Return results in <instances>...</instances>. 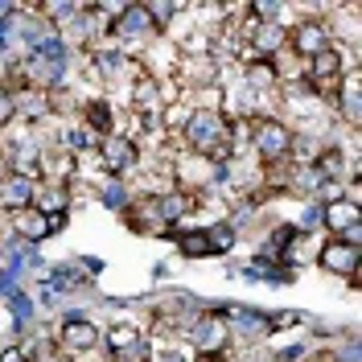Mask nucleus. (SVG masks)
<instances>
[{
    "mask_svg": "<svg viewBox=\"0 0 362 362\" xmlns=\"http://www.w3.org/2000/svg\"><path fill=\"white\" fill-rule=\"evenodd\" d=\"M66 189L62 185H37V194H33V206L42 210V214H66Z\"/></svg>",
    "mask_w": 362,
    "mask_h": 362,
    "instance_id": "nucleus-19",
    "label": "nucleus"
},
{
    "mask_svg": "<svg viewBox=\"0 0 362 362\" xmlns=\"http://www.w3.org/2000/svg\"><path fill=\"white\" fill-rule=\"evenodd\" d=\"M334 107L346 115V124H350V128H358V119H362V74H358V66L346 70V78H341V87H338V99H334Z\"/></svg>",
    "mask_w": 362,
    "mask_h": 362,
    "instance_id": "nucleus-14",
    "label": "nucleus"
},
{
    "mask_svg": "<svg viewBox=\"0 0 362 362\" xmlns=\"http://www.w3.org/2000/svg\"><path fill=\"white\" fill-rule=\"evenodd\" d=\"M181 136H185L194 157L223 160L226 148H230V119L218 107H194L185 115V124H181Z\"/></svg>",
    "mask_w": 362,
    "mask_h": 362,
    "instance_id": "nucleus-1",
    "label": "nucleus"
},
{
    "mask_svg": "<svg viewBox=\"0 0 362 362\" xmlns=\"http://www.w3.org/2000/svg\"><path fill=\"white\" fill-rule=\"evenodd\" d=\"M325 226L334 230V239H350V243H358V226H362L358 202H350V198L329 202L325 206Z\"/></svg>",
    "mask_w": 362,
    "mask_h": 362,
    "instance_id": "nucleus-13",
    "label": "nucleus"
},
{
    "mask_svg": "<svg viewBox=\"0 0 362 362\" xmlns=\"http://www.w3.org/2000/svg\"><path fill=\"white\" fill-rule=\"evenodd\" d=\"M58 354H90L99 346V325H90L87 317H66L58 325Z\"/></svg>",
    "mask_w": 362,
    "mask_h": 362,
    "instance_id": "nucleus-10",
    "label": "nucleus"
},
{
    "mask_svg": "<svg viewBox=\"0 0 362 362\" xmlns=\"http://www.w3.org/2000/svg\"><path fill=\"white\" fill-rule=\"evenodd\" d=\"M350 66H354V62H350V58H346V49L334 42L329 49H325V54L309 58V66H305V78H309V87H313L317 99L334 103V99H338L341 78H346V70H350Z\"/></svg>",
    "mask_w": 362,
    "mask_h": 362,
    "instance_id": "nucleus-2",
    "label": "nucleus"
},
{
    "mask_svg": "<svg viewBox=\"0 0 362 362\" xmlns=\"http://www.w3.org/2000/svg\"><path fill=\"white\" fill-rule=\"evenodd\" d=\"M317 264L329 272V276H346V280H354V284H358L362 251H358V243H350V239H329L325 247L317 251Z\"/></svg>",
    "mask_w": 362,
    "mask_h": 362,
    "instance_id": "nucleus-9",
    "label": "nucleus"
},
{
    "mask_svg": "<svg viewBox=\"0 0 362 362\" xmlns=\"http://www.w3.org/2000/svg\"><path fill=\"white\" fill-rule=\"evenodd\" d=\"M66 223V214H42L37 206H25L13 214V226H17V235L29 239V243H37V239H49L58 226Z\"/></svg>",
    "mask_w": 362,
    "mask_h": 362,
    "instance_id": "nucleus-12",
    "label": "nucleus"
},
{
    "mask_svg": "<svg viewBox=\"0 0 362 362\" xmlns=\"http://www.w3.org/2000/svg\"><path fill=\"white\" fill-rule=\"evenodd\" d=\"M83 128H90L99 140H103V136H112L115 132L112 107H107L103 99H87V103H83Z\"/></svg>",
    "mask_w": 362,
    "mask_h": 362,
    "instance_id": "nucleus-16",
    "label": "nucleus"
},
{
    "mask_svg": "<svg viewBox=\"0 0 362 362\" xmlns=\"http://www.w3.org/2000/svg\"><path fill=\"white\" fill-rule=\"evenodd\" d=\"M177 247H181L185 259H206V255H214V251H210V239H206V226L177 230Z\"/></svg>",
    "mask_w": 362,
    "mask_h": 362,
    "instance_id": "nucleus-17",
    "label": "nucleus"
},
{
    "mask_svg": "<svg viewBox=\"0 0 362 362\" xmlns=\"http://www.w3.org/2000/svg\"><path fill=\"white\" fill-rule=\"evenodd\" d=\"M247 83H251V90H272V87H276V70H272L268 58L247 66Z\"/></svg>",
    "mask_w": 362,
    "mask_h": 362,
    "instance_id": "nucleus-20",
    "label": "nucleus"
},
{
    "mask_svg": "<svg viewBox=\"0 0 362 362\" xmlns=\"http://www.w3.org/2000/svg\"><path fill=\"white\" fill-rule=\"evenodd\" d=\"M124 218H128V226L132 230H140V235H165L169 230V210H165V202H160V194H140L128 210H124Z\"/></svg>",
    "mask_w": 362,
    "mask_h": 362,
    "instance_id": "nucleus-6",
    "label": "nucleus"
},
{
    "mask_svg": "<svg viewBox=\"0 0 362 362\" xmlns=\"http://www.w3.org/2000/svg\"><path fill=\"white\" fill-rule=\"evenodd\" d=\"M13 115H17V95H13L8 87H0V128H4Z\"/></svg>",
    "mask_w": 362,
    "mask_h": 362,
    "instance_id": "nucleus-23",
    "label": "nucleus"
},
{
    "mask_svg": "<svg viewBox=\"0 0 362 362\" xmlns=\"http://www.w3.org/2000/svg\"><path fill=\"white\" fill-rule=\"evenodd\" d=\"M230 338H235V325H230L226 313H202V317H194V325H189V341H194V350L206 362L223 358L230 350Z\"/></svg>",
    "mask_w": 362,
    "mask_h": 362,
    "instance_id": "nucleus-3",
    "label": "nucleus"
},
{
    "mask_svg": "<svg viewBox=\"0 0 362 362\" xmlns=\"http://www.w3.org/2000/svg\"><path fill=\"white\" fill-rule=\"evenodd\" d=\"M33 194H37V181L8 169V165H0V210L17 214L25 206H33Z\"/></svg>",
    "mask_w": 362,
    "mask_h": 362,
    "instance_id": "nucleus-11",
    "label": "nucleus"
},
{
    "mask_svg": "<svg viewBox=\"0 0 362 362\" xmlns=\"http://www.w3.org/2000/svg\"><path fill=\"white\" fill-rule=\"evenodd\" d=\"M251 148L259 153L264 165H284V160L293 157V148H296L293 128H288V124H280V119L259 115V119L251 124Z\"/></svg>",
    "mask_w": 362,
    "mask_h": 362,
    "instance_id": "nucleus-4",
    "label": "nucleus"
},
{
    "mask_svg": "<svg viewBox=\"0 0 362 362\" xmlns=\"http://www.w3.org/2000/svg\"><path fill=\"white\" fill-rule=\"evenodd\" d=\"M206 239H210V251L218 255V251H226L230 243H235V226H230V223H214V226H206Z\"/></svg>",
    "mask_w": 362,
    "mask_h": 362,
    "instance_id": "nucleus-21",
    "label": "nucleus"
},
{
    "mask_svg": "<svg viewBox=\"0 0 362 362\" xmlns=\"http://www.w3.org/2000/svg\"><path fill=\"white\" fill-rule=\"evenodd\" d=\"M288 54H296V58H317V54H325L329 45H334V29L321 21H296L293 29H288Z\"/></svg>",
    "mask_w": 362,
    "mask_h": 362,
    "instance_id": "nucleus-8",
    "label": "nucleus"
},
{
    "mask_svg": "<svg viewBox=\"0 0 362 362\" xmlns=\"http://www.w3.org/2000/svg\"><path fill=\"white\" fill-rule=\"evenodd\" d=\"M0 362H29V358H25L21 350H4V354H0Z\"/></svg>",
    "mask_w": 362,
    "mask_h": 362,
    "instance_id": "nucleus-24",
    "label": "nucleus"
},
{
    "mask_svg": "<svg viewBox=\"0 0 362 362\" xmlns=\"http://www.w3.org/2000/svg\"><path fill=\"white\" fill-rule=\"evenodd\" d=\"M103 346H107V354L119 362H148L144 358V329L140 325H132V321H115V325H107L103 329Z\"/></svg>",
    "mask_w": 362,
    "mask_h": 362,
    "instance_id": "nucleus-5",
    "label": "nucleus"
},
{
    "mask_svg": "<svg viewBox=\"0 0 362 362\" xmlns=\"http://www.w3.org/2000/svg\"><path fill=\"white\" fill-rule=\"evenodd\" d=\"M144 13H148V21H153V29H169V21L177 17V4H144Z\"/></svg>",
    "mask_w": 362,
    "mask_h": 362,
    "instance_id": "nucleus-22",
    "label": "nucleus"
},
{
    "mask_svg": "<svg viewBox=\"0 0 362 362\" xmlns=\"http://www.w3.org/2000/svg\"><path fill=\"white\" fill-rule=\"evenodd\" d=\"M181 78H185L189 87H198V83H214V78H218V66H214V58L194 54L189 62H181Z\"/></svg>",
    "mask_w": 362,
    "mask_h": 362,
    "instance_id": "nucleus-18",
    "label": "nucleus"
},
{
    "mask_svg": "<svg viewBox=\"0 0 362 362\" xmlns=\"http://www.w3.org/2000/svg\"><path fill=\"white\" fill-rule=\"evenodd\" d=\"M136 160H140V144H136L132 136L112 132V136H103V140H99V165H103V173L124 177Z\"/></svg>",
    "mask_w": 362,
    "mask_h": 362,
    "instance_id": "nucleus-7",
    "label": "nucleus"
},
{
    "mask_svg": "<svg viewBox=\"0 0 362 362\" xmlns=\"http://www.w3.org/2000/svg\"><path fill=\"white\" fill-rule=\"evenodd\" d=\"M112 33H119V37H153L157 29H153V21H148L144 4H124L119 17H115V25H112Z\"/></svg>",
    "mask_w": 362,
    "mask_h": 362,
    "instance_id": "nucleus-15",
    "label": "nucleus"
}]
</instances>
